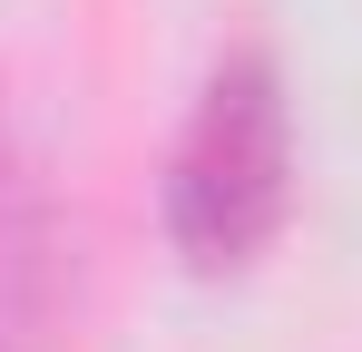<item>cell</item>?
Here are the masks:
<instances>
[{
	"instance_id": "cell-1",
	"label": "cell",
	"mask_w": 362,
	"mask_h": 352,
	"mask_svg": "<svg viewBox=\"0 0 362 352\" xmlns=\"http://www.w3.org/2000/svg\"><path fill=\"white\" fill-rule=\"evenodd\" d=\"M294 196V108H284V69L264 49L216 59V78L196 88L167 157V245L196 274H235L264 254V235L284 225Z\"/></svg>"
},
{
	"instance_id": "cell-2",
	"label": "cell",
	"mask_w": 362,
	"mask_h": 352,
	"mask_svg": "<svg viewBox=\"0 0 362 352\" xmlns=\"http://www.w3.org/2000/svg\"><path fill=\"white\" fill-rule=\"evenodd\" d=\"M69 293V225L49 206V176L20 147V127L0 108V352H40Z\"/></svg>"
}]
</instances>
